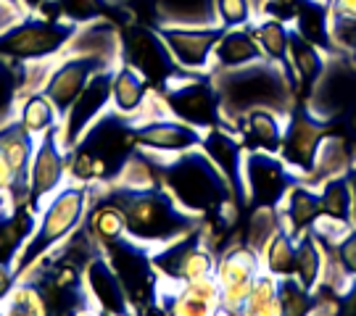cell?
Listing matches in <instances>:
<instances>
[{"label": "cell", "mask_w": 356, "mask_h": 316, "mask_svg": "<svg viewBox=\"0 0 356 316\" xmlns=\"http://www.w3.org/2000/svg\"><path fill=\"white\" fill-rule=\"evenodd\" d=\"M159 177L182 208L201 216L204 222H232L238 214L241 201L235 198L227 177L219 172V166L209 158L201 145L159 158Z\"/></svg>", "instance_id": "cell-1"}, {"label": "cell", "mask_w": 356, "mask_h": 316, "mask_svg": "<svg viewBox=\"0 0 356 316\" xmlns=\"http://www.w3.org/2000/svg\"><path fill=\"white\" fill-rule=\"evenodd\" d=\"M209 76L219 92L225 126L229 129L251 108H272L280 116H288V111L298 103L296 76L269 58L209 72Z\"/></svg>", "instance_id": "cell-2"}, {"label": "cell", "mask_w": 356, "mask_h": 316, "mask_svg": "<svg viewBox=\"0 0 356 316\" xmlns=\"http://www.w3.org/2000/svg\"><path fill=\"white\" fill-rule=\"evenodd\" d=\"M106 192L108 195L103 198H108L122 208L129 238L151 248H161L193 229L204 227V219L182 208L164 185H153V188L106 185Z\"/></svg>", "instance_id": "cell-3"}, {"label": "cell", "mask_w": 356, "mask_h": 316, "mask_svg": "<svg viewBox=\"0 0 356 316\" xmlns=\"http://www.w3.org/2000/svg\"><path fill=\"white\" fill-rule=\"evenodd\" d=\"M135 151H138L135 119L111 108L98 116L88 132L74 142L69 177L90 188L92 185L106 188L122 177L129 156Z\"/></svg>", "instance_id": "cell-4"}, {"label": "cell", "mask_w": 356, "mask_h": 316, "mask_svg": "<svg viewBox=\"0 0 356 316\" xmlns=\"http://www.w3.org/2000/svg\"><path fill=\"white\" fill-rule=\"evenodd\" d=\"M90 201H92V190H90V185H82V182L61 185L53 192L45 201L35 235L29 238V242L22 248L16 264H13L19 277L26 274L29 269H35L42 261V256H48L56 245H61L82 224Z\"/></svg>", "instance_id": "cell-5"}, {"label": "cell", "mask_w": 356, "mask_h": 316, "mask_svg": "<svg viewBox=\"0 0 356 316\" xmlns=\"http://www.w3.org/2000/svg\"><path fill=\"white\" fill-rule=\"evenodd\" d=\"M156 95L161 98V108L166 116L182 119L198 129H211V126H225L222 116V101L216 92L214 82L209 72H179L156 88Z\"/></svg>", "instance_id": "cell-6"}, {"label": "cell", "mask_w": 356, "mask_h": 316, "mask_svg": "<svg viewBox=\"0 0 356 316\" xmlns=\"http://www.w3.org/2000/svg\"><path fill=\"white\" fill-rule=\"evenodd\" d=\"M82 24L69 19H48V16H26L24 22L0 32V56L13 61H42L53 58L69 48Z\"/></svg>", "instance_id": "cell-7"}, {"label": "cell", "mask_w": 356, "mask_h": 316, "mask_svg": "<svg viewBox=\"0 0 356 316\" xmlns=\"http://www.w3.org/2000/svg\"><path fill=\"white\" fill-rule=\"evenodd\" d=\"M301 103L327 122L356 129V56L332 53L325 74Z\"/></svg>", "instance_id": "cell-8"}, {"label": "cell", "mask_w": 356, "mask_h": 316, "mask_svg": "<svg viewBox=\"0 0 356 316\" xmlns=\"http://www.w3.org/2000/svg\"><path fill=\"white\" fill-rule=\"evenodd\" d=\"M338 132L335 122L317 116L306 103H296L285 116V132H282L280 158L291 166L298 177L304 179L317 161V153L327 135Z\"/></svg>", "instance_id": "cell-9"}, {"label": "cell", "mask_w": 356, "mask_h": 316, "mask_svg": "<svg viewBox=\"0 0 356 316\" xmlns=\"http://www.w3.org/2000/svg\"><path fill=\"white\" fill-rule=\"evenodd\" d=\"M301 182V177L280 158V153L245 151L243 156V185L245 201L254 208H280L288 190Z\"/></svg>", "instance_id": "cell-10"}, {"label": "cell", "mask_w": 356, "mask_h": 316, "mask_svg": "<svg viewBox=\"0 0 356 316\" xmlns=\"http://www.w3.org/2000/svg\"><path fill=\"white\" fill-rule=\"evenodd\" d=\"M261 274V256L251 245H232L216 258L214 277L219 285V314H243L248 292Z\"/></svg>", "instance_id": "cell-11"}, {"label": "cell", "mask_w": 356, "mask_h": 316, "mask_svg": "<svg viewBox=\"0 0 356 316\" xmlns=\"http://www.w3.org/2000/svg\"><path fill=\"white\" fill-rule=\"evenodd\" d=\"M106 258L111 261L116 274L122 279L124 290L129 295V303L135 301H156L159 295V272L153 266V248L145 242L135 240L124 235L122 240L111 242L108 248H103Z\"/></svg>", "instance_id": "cell-12"}, {"label": "cell", "mask_w": 356, "mask_h": 316, "mask_svg": "<svg viewBox=\"0 0 356 316\" xmlns=\"http://www.w3.org/2000/svg\"><path fill=\"white\" fill-rule=\"evenodd\" d=\"M122 61L135 66L151 82V88H161L182 72L156 26L127 24L122 32Z\"/></svg>", "instance_id": "cell-13"}, {"label": "cell", "mask_w": 356, "mask_h": 316, "mask_svg": "<svg viewBox=\"0 0 356 316\" xmlns=\"http://www.w3.org/2000/svg\"><path fill=\"white\" fill-rule=\"evenodd\" d=\"M161 40L185 72H209L216 42L227 32L225 24H156Z\"/></svg>", "instance_id": "cell-14"}, {"label": "cell", "mask_w": 356, "mask_h": 316, "mask_svg": "<svg viewBox=\"0 0 356 316\" xmlns=\"http://www.w3.org/2000/svg\"><path fill=\"white\" fill-rule=\"evenodd\" d=\"M66 172H69V166H66L64 135H61V124H56L45 135H40L38 151H35L32 169H29V198H26V203L35 211H40V206L64 185Z\"/></svg>", "instance_id": "cell-15"}, {"label": "cell", "mask_w": 356, "mask_h": 316, "mask_svg": "<svg viewBox=\"0 0 356 316\" xmlns=\"http://www.w3.org/2000/svg\"><path fill=\"white\" fill-rule=\"evenodd\" d=\"M114 72L111 69H103L98 74L90 79L85 90L76 95V101L72 103V108L64 114V124H61V135H64L66 151L74 148V142L90 129V124L103 116L111 106V88H114Z\"/></svg>", "instance_id": "cell-16"}, {"label": "cell", "mask_w": 356, "mask_h": 316, "mask_svg": "<svg viewBox=\"0 0 356 316\" xmlns=\"http://www.w3.org/2000/svg\"><path fill=\"white\" fill-rule=\"evenodd\" d=\"M135 140H138V148L153 151L159 156H172V153L198 148L204 142V129L175 116H145L140 122H135Z\"/></svg>", "instance_id": "cell-17"}, {"label": "cell", "mask_w": 356, "mask_h": 316, "mask_svg": "<svg viewBox=\"0 0 356 316\" xmlns=\"http://www.w3.org/2000/svg\"><path fill=\"white\" fill-rule=\"evenodd\" d=\"M201 148L219 166V172L227 177L235 198L241 203L245 201V185H243V156H245V145H243V140L235 138V132L229 126H211V129L204 132Z\"/></svg>", "instance_id": "cell-18"}, {"label": "cell", "mask_w": 356, "mask_h": 316, "mask_svg": "<svg viewBox=\"0 0 356 316\" xmlns=\"http://www.w3.org/2000/svg\"><path fill=\"white\" fill-rule=\"evenodd\" d=\"M85 285H88L90 301L98 303V311H106V314H127L129 311L127 290L103 251L95 253L85 266Z\"/></svg>", "instance_id": "cell-19"}, {"label": "cell", "mask_w": 356, "mask_h": 316, "mask_svg": "<svg viewBox=\"0 0 356 316\" xmlns=\"http://www.w3.org/2000/svg\"><path fill=\"white\" fill-rule=\"evenodd\" d=\"M232 132H241L243 145L245 151H269V153H280L282 145V116L272 108H251L248 114H243Z\"/></svg>", "instance_id": "cell-20"}, {"label": "cell", "mask_w": 356, "mask_h": 316, "mask_svg": "<svg viewBox=\"0 0 356 316\" xmlns=\"http://www.w3.org/2000/svg\"><path fill=\"white\" fill-rule=\"evenodd\" d=\"M38 222V211L29 203L0 208V264H16L22 248L35 235Z\"/></svg>", "instance_id": "cell-21"}, {"label": "cell", "mask_w": 356, "mask_h": 316, "mask_svg": "<svg viewBox=\"0 0 356 316\" xmlns=\"http://www.w3.org/2000/svg\"><path fill=\"white\" fill-rule=\"evenodd\" d=\"M288 56H291L293 74H296V85H298V101H306L309 92L319 82V76L325 74L330 56L319 51L314 42H309L296 29H291V38H288Z\"/></svg>", "instance_id": "cell-22"}, {"label": "cell", "mask_w": 356, "mask_h": 316, "mask_svg": "<svg viewBox=\"0 0 356 316\" xmlns=\"http://www.w3.org/2000/svg\"><path fill=\"white\" fill-rule=\"evenodd\" d=\"M280 216L285 229L293 238L304 235L317 224V219L322 216V203H319V190L306 185V182H296L288 195L280 203Z\"/></svg>", "instance_id": "cell-23"}, {"label": "cell", "mask_w": 356, "mask_h": 316, "mask_svg": "<svg viewBox=\"0 0 356 316\" xmlns=\"http://www.w3.org/2000/svg\"><path fill=\"white\" fill-rule=\"evenodd\" d=\"M259 58H267V56L261 51V45L256 42L254 26H229L227 32L222 35V40L216 42L214 56H211V72L235 69V66L259 61Z\"/></svg>", "instance_id": "cell-24"}, {"label": "cell", "mask_w": 356, "mask_h": 316, "mask_svg": "<svg viewBox=\"0 0 356 316\" xmlns=\"http://www.w3.org/2000/svg\"><path fill=\"white\" fill-rule=\"evenodd\" d=\"M151 98V82L129 63H119L114 72V88H111V103L114 111L138 119L145 111V103Z\"/></svg>", "instance_id": "cell-25"}, {"label": "cell", "mask_w": 356, "mask_h": 316, "mask_svg": "<svg viewBox=\"0 0 356 316\" xmlns=\"http://www.w3.org/2000/svg\"><path fill=\"white\" fill-rule=\"evenodd\" d=\"M0 151L6 156V161L11 164L16 179L22 182L29 192V169H32V158L38 151L35 135L26 129L22 122H11V124H0ZM29 198V195H26Z\"/></svg>", "instance_id": "cell-26"}, {"label": "cell", "mask_w": 356, "mask_h": 316, "mask_svg": "<svg viewBox=\"0 0 356 316\" xmlns=\"http://www.w3.org/2000/svg\"><path fill=\"white\" fill-rule=\"evenodd\" d=\"M325 272V248L312 235V229L296 238V274L293 277L304 285L306 290H317Z\"/></svg>", "instance_id": "cell-27"}, {"label": "cell", "mask_w": 356, "mask_h": 316, "mask_svg": "<svg viewBox=\"0 0 356 316\" xmlns=\"http://www.w3.org/2000/svg\"><path fill=\"white\" fill-rule=\"evenodd\" d=\"M259 256H261V269L272 277L280 279L296 274V238L285 229V224L269 238Z\"/></svg>", "instance_id": "cell-28"}, {"label": "cell", "mask_w": 356, "mask_h": 316, "mask_svg": "<svg viewBox=\"0 0 356 316\" xmlns=\"http://www.w3.org/2000/svg\"><path fill=\"white\" fill-rule=\"evenodd\" d=\"M85 227L90 229V235L95 238V242L101 248H108L111 242L122 240L127 235V222H124V214L122 208L111 203L108 198H103L88 216V224Z\"/></svg>", "instance_id": "cell-29"}, {"label": "cell", "mask_w": 356, "mask_h": 316, "mask_svg": "<svg viewBox=\"0 0 356 316\" xmlns=\"http://www.w3.org/2000/svg\"><path fill=\"white\" fill-rule=\"evenodd\" d=\"M254 35H256V42L261 45V51H264V56H267L269 61L280 63L288 74H293L291 56H288V38H291V29L285 26V22L264 16V19L254 26ZM296 88H298V85H296Z\"/></svg>", "instance_id": "cell-30"}, {"label": "cell", "mask_w": 356, "mask_h": 316, "mask_svg": "<svg viewBox=\"0 0 356 316\" xmlns=\"http://www.w3.org/2000/svg\"><path fill=\"white\" fill-rule=\"evenodd\" d=\"M319 203H322V216H330L335 222L354 224V201H351V188L346 174L330 177L319 185Z\"/></svg>", "instance_id": "cell-31"}, {"label": "cell", "mask_w": 356, "mask_h": 316, "mask_svg": "<svg viewBox=\"0 0 356 316\" xmlns=\"http://www.w3.org/2000/svg\"><path fill=\"white\" fill-rule=\"evenodd\" d=\"M58 108L53 106V101L40 90V92H32V95H26L24 103H22V114H19V122L35 135H45L51 126L61 124L58 122Z\"/></svg>", "instance_id": "cell-32"}, {"label": "cell", "mask_w": 356, "mask_h": 316, "mask_svg": "<svg viewBox=\"0 0 356 316\" xmlns=\"http://www.w3.org/2000/svg\"><path fill=\"white\" fill-rule=\"evenodd\" d=\"M243 314H256V316H275L280 314V301H277V277L267 274L261 269V274L256 277L254 288L248 292V301Z\"/></svg>", "instance_id": "cell-33"}, {"label": "cell", "mask_w": 356, "mask_h": 316, "mask_svg": "<svg viewBox=\"0 0 356 316\" xmlns=\"http://www.w3.org/2000/svg\"><path fill=\"white\" fill-rule=\"evenodd\" d=\"M277 301H280V314L306 316L312 314L314 292L306 290L296 277H280L277 279Z\"/></svg>", "instance_id": "cell-34"}, {"label": "cell", "mask_w": 356, "mask_h": 316, "mask_svg": "<svg viewBox=\"0 0 356 316\" xmlns=\"http://www.w3.org/2000/svg\"><path fill=\"white\" fill-rule=\"evenodd\" d=\"M45 6H51L56 19H69V22H76V24L98 22L106 13V0H51Z\"/></svg>", "instance_id": "cell-35"}, {"label": "cell", "mask_w": 356, "mask_h": 316, "mask_svg": "<svg viewBox=\"0 0 356 316\" xmlns=\"http://www.w3.org/2000/svg\"><path fill=\"white\" fill-rule=\"evenodd\" d=\"M3 314H48V306H45L38 282L26 279L22 285H16L8 295V306H3Z\"/></svg>", "instance_id": "cell-36"}, {"label": "cell", "mask_w": 356, "mask_h": 316, "mask_svg": "<svg viewBox=\"0 0 356 316\" xmlns=\"http://www.w3.org/2000/svg\"><path fill=\"white\" fill-rule=\"evenodd\" d=\"M254 3L251 0H216V19L219 24L229 26H245L254 19Z\"/></svg>", "instance_id": "cell-37"}, {"label": "cell", "mask_w": 356, "mask_h": 316, "mask_svg": "<svg viewBox=\"0 0 356 316\" xmlns=\"http://www.w3.org/2000/svg\"><path fill=\"white\" fill-rule=\"evenodd\" d=\"M26 188L16 179L11 164L0 151V206H22L26 201Z\"/></svg>", "instance_id": "cell-38"}, {"label": "cell", "mask_w": 356, "mask_h": 316, "mask_svg": "<svg viewBox=\"0 0 356 316\" xmlns=\"http://www.w3.org/2000/svg\"><path fill=\"white\" fill-rule=\"evenodd\" d=\"M16 95H22V79L16 76L13 69H8V63L0 56V122L6 119V111L13 106Z\"/></svg>", "instance_id": "cell-39"}, {"label": "cell", "mask_w": 356, "mask_h": 316, "mask_svg": "<svg viewBox=\"0 0 356 316\" xmlns=\"http://www.w3.org/2000/svg\"><path fill=\"white\" fill-rule=\"evenodd\" d=\"M335 256V261L341 264L346 274L351 279H356V224L346 232L341 240L335 242V248H327Z\"/></svg>", "instance_id": "cell-40"}, {"label": "cell", "mask_w": 356, "mask_h": 316, "mask_svg": "<svg viewBox=\"0 0 356 316\" xmlns=\"http://www.w3.org/2000/svg\"><path fill=\"white\" fill-rule=\"evenodd\" d=\"M16 279H19V274H16L13 264H0V306H3V301H8L13 288L19 285Z\"/></svg>", "instance_id": "cell-41"}, {"label": "cell", "mask_w": 356, "mask_h": 316, "mask_svg": "<svg viewBox=\"0 0 356 316\" xmlns=\"http://www.w3.org/2000/svg\"><path fill=\"white\" fill-rule=\"evenodd\" d=\"M346 179H348V188H351V201H354V224H356V161L348 166Z\"/></svg>", "instance_id": "cell-42"}, {"label": "cell", "mask_w": 356, "mask_h": 316, "mask_svg": "<svg viewBox=\"0 0 356 316\" xmlns=\"http://www.w3.org/2000/svg\"><path fill=\"white\" fill-rule=\"evenodd\" d=\"M22 3H24L26 11H38V8H42V6L51 3V0H22Z\"/></svg>", "instance_id": "cell-43"}, {"label": "cell", "mask_w": 356, "mask_h": 316, "mask_svg": "<svg viewBox=\"0 0 356 316\" xmlns=\"http://www.w3.org/2000/svg\"><path fill=\"white\" fill-rule=\"evenodd\" d=\"M8 3H16V6H24V3H22V0H8Z\"/></svg>", "instance_id": "cell-44"}, {"label": "cell", "mask_w": 356, "mask_h": 316, "mask_svg": "<svg viewBox=\"0 0 356 316\" xmlns=\"http://www.w3.org/2000/svg\"><path fill=\"white\" fill-rule=\"evenodd\" d=\"M0 314H3V306H0Z\"/></svg>", "instance_id": "cell-45"}]
</instances>
